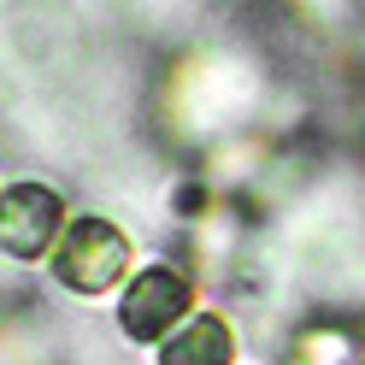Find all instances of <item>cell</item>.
Returning <instances> with one entry per match:
<instances>
[{"mask_svg":"<svg viewBox=\"0 0 365 365\" xmlns=\"http://www.w3.org/2000/svg\"><path fill=\"white\" fill-rule=\"evenodd\" d=\"M189 312H200V289L182 265H135V277L118 289V330L135 348H159Z\"/></svg>","mask_w":365,"mask_h":365,"instance_id":"cell-2","label":"cell"},{"mask_svg":"<svg viewBox=\"0 0 365 365\" xmlns=\"http://www.w3.org/2000/svg\"><path fill=\"white\" fill-rule=\"evenodd\" d=\"M254 95H259V83H254V71H247L242 59H230V53H195L177 71V83H171V112L189 118V130L207 135L218 124L242 118V112L254 106Z\"/></svg>","mask_w":365,"mask_h":365,"instance_id":"cell-3","label":"cell"},{"mask_svg":"<svg viewBox=\"0 0 365 365\" xmlns=\"http://www.w3.org/2000/svg\"><path fill=\"white\" fill-rule=\"evenodd\" d=\"M294 12H307L312 24H336V18L354 12V0H294Z\"/></svg>","mask_w":365,"mask_h":365,"instance_id":"cell-8","label":"cell"},{"mask_svg":"<svg viewBox=\"0 0 365 365\" xmlns=\"http://www.w3.org/2000/svg\"><path fill=\"white\" fill-rule=\"evenodd\" d=\"M48 271L65 294L101 301V294H118L135 277V242L106 212H71L59 242H53V254H48Z\"/></svg>","mask_w":365,"mask_h":365,"instance_id":"cell-1","label":"cell"},{"mask_svg":"<svg viewBox=\"0 0 365 365\" xmlns=\"http://www.w3.org/2000/svg\"><path fill=\"white\" fill-rule=\"evenodd\" d=\"M259 165V142H218L212 153H207V171H212V182H242L247 171Z\"/></svg>","mask_w":365,"mask_h":365,"instance_id":"cell-7","label":"cell"},{"mask_svg":"<svg viewBox=\"0 0 365 365\" xmlns=\"http://www.w3.org/2000/svg\"><path fill=\"white\" fill-rule=\"evenodd\" d=\"M65 195L41 177H12L0 182V259L12 265H48L53 242L65 230Z\"/></svg>","mask_w":365,"mask_h":365,"instance_id":"cell-4","label":"cell"},{"mask_svg":"<svg viewBox=\"0 0 365 365\" xmlns=\"http://www.w3.org/2000/svg\"><path fill=\"white\" fill-rule=\"evenodd\" d=\"M236 324L224 312H189L182 324L153 348V365H236Z\"/></svg>","mask_w":365,"mask_h":365,"instance_id":"cell-5","label":"cell"},{"mask_svg":"<svg viewBox=\"0 0 365 365\" xmlns=\"http://www.w3.org/2000/svg\"><path fill=\"white\" fill-rule=\"evenodd\" d=\"M283 365H365V348L341 324H312L289 341Z\"/></svg>","mask_w":365,"mask_h":365,"instance_id":"cell-6","label":"cell"}]
</instances>
